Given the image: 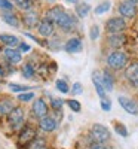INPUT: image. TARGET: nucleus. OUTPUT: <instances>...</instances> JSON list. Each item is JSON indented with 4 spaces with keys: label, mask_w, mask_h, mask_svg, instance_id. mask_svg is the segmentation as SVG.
Masks as SVG:
<instances>
[{
    "label": "nucleus",
    "mask_w": 138,
    "mask_h": 149,
    "mask_svg": "<svg viewBox=\"0 0 138 149\" xmlns=\"http://www.w3.org/2000/svg\"><path fill=\"white\" fill-rule=\"evenodd\" d=\"M71 93H73V94H76V95H77V94H82V93H83V86H82V84H80V82H76V84H74V85H73V88H71Z\"/></svg>",
    "instance_id": "obj_34"
},
{
    "label": "nucleus",
    "mask_w": 138,
    "mask_h": 149,
    "mask_svg": "<svg viewBox=\"0 0 138 149\" xmlns=\"http://www.w3.org/2000/svg\"><path fill=\"white\" fill-rule=\"evenodd\" d=\"M134 2H135V3H138V0H134Z\"/></svg>",
    "instance_id": "obj_40"
},
{
    "label": "nucleus",
    "mask_w": 138,
    "mask_h": 149,
    "mask_svg": "<svg viewBox=\"0 0 138 149\" xmlns=\"http://www.w3.org/2000/svg\"><path fill=\"white\" fill-rule=\"evenodd\" d=\"M34 136H36V131L33 128L27 127V128L22 130V133L19 136V142L21 143H28L30 140H34Z\"/></svg>",
    "instance_id": "obj_18"
},
{
    "label": "nucleus",
    "mask_w": 138,
    "mask_h": 149,
    "mask_svg": "<svg viewBox=\"0 0 138 149\" xmlns=\"http://www.w3.org/2000/svg\"><path fill=\"white\" fill-rule=\"evenodd\" d=\"M22 73H24V76L26 78H33V74H34V69L31 67V64H26L24 66V69H22Z\"/></svg>",
    "instance_id": "obj_27"
},
{
    "label": "nucleus",
    "mask_w": 138,
    "mask_h": 149,
    "mask_svg": "<svg viewBox=\"0 0 138 149\" xmlns=\"http://www.w3.org/2000/svg\"><path fill=\"white\" fill-rule=\"evenodd\" d=\"M115 130H116L117 134L122 136V137H126V136H128V130H126V127L122 125V124H115Z\"/></svg>",
    "instance_id": "obj_26"
},
{
    "label": "nucleus",
    "mask_w": 138,
    "mask_h": 149,
    "mask_svg": "<svg viewBox=\"0 0 138 149\" xmlns=\"http://www.w3.org/2000/svg\"><path fill=\"white\" fill-rule=\"evenodd\" d=\"M28 149H46V142L43 139H34L31 140Z\"/></svg>",
    "instance_id": "obj_24"
},
{
    "label": "nucleus",
    "mask_w": 138,
    "mask_h": 149,
    "mask_svg": "<svg viewBox=\"0 0 138 149\" xmlns=\"http://www.w3.org/2000/svg\"><path fill=\"white\" fill-rule=\"evenodd\" d=\"M125 76H126V79L132 85H138V63L137 64H131L126 69V72H125Z\"/></svg>",
    "instance_id": "obj_12"
},
{
    "label": "nucleus",
    "mask_w": 138,
    "mask_h": 149,
    "mask_svg": "<svg viewBox=\"0 0 138 149\" xmlns=\"http://www.w3.org/2000/svg\"><path fill=\"white\" fill-rule=\"evenodd\" d=\"M91 10V6L88 3H76V14L79 18H85Z\"/></svg>",
    "instance_id": "obj_21"
},
{
    "label": "nucleus",
    "mask_w": 138,
    "mask_h": 149,
    "mask_svg": "<svg viewBox=\"0 0 138 149\" xmlns=\"http://www.w3.org/2000/svg\"><path fill=\"white\" fill-rule=\"evenodd\" d=\"M22 121H24V112H22V109L14 107V110L9 113V122H10V125L17 127V125H19V124H22Z\"/></svg>",
    "instance_id": "obj_11"
},
{
    "label": "nucleus",
    "mask_w": 138,
    "mask_h": 149,
    "mask_svg": "<svg viewBox=\"0 0 138 149\" xmlns=\"http://www.w3.org/2000/svg\"><path fill=\"white\" fill-rule=\"evenodd\" d=\"M9 88H10L12 91H18V93H21V91H27V90H28V86H22V85H18V84H9Z\"/></svg>",
    "instance_id": "obj_32"
},
{
    "label": "nucleus",
    "mask_w": 138,
    "mask_h": 149,
    "mask_svg": "<svg viewBox=\"0 0 138 149\" xmlns=\"http://www.w3.org/2000/svg\"><path fill=\"white\" fill-rule=\"evenodd\" d=\"M62 104H64V102H62L61 98H52V100H51V106H52L54 110H61Z\"/></svg>",
    "instance_id": "obj_29"
},
{
    "label": "nucleus",
    "mask_w": 138,
    "mask_h": 149,
    "mask_svg": "<svg viewBox=\"0 0 138 149\" xmlns=\"http://www.w3.org/2000/svg\"><path fill=\"white\" fill-rule=\"evenodd\" d=\"M18 98H19V102H30L31 98H34V94L33 93H22L18 95Z\"/></svg>",
    "instance_id": "obj_31"
},
{
    "label": "nucleus",
    "mask_w": 138,
    "mask_h": 149,
    "mask_svg": "<svg viewBox=\"0 0 138 149\" xmlns=\"http://www.w3.org/2000/svg\"><path fill=\"white\" fill-rule=\"evenodd\" d=\"M68 106H70V109L74 110V112H80V109H82V104H80L77 100H74V98L68 100Z\"/></svg>",
    "instance_id": "obj_30"
},
{
    "label": "nucleus",
    "mask_w": 138,
    "mask_h": 149,
    "mask_svg": "<svg viewBox=\"0 0 138 149\" xmlns=\"http://www.w3.org/2000/svg\"><path fill=\"white\" fill-rule=\"evenodd\" d=\"M57 26H58L59 29H62L64 31H70L74 26H76V21H74V18H73L71 15H68L67 12H64V14H62V17L57 21Z\"/></svg>",
    "instance_id": "obj_6"
},
{
    "label": "nucleus",
    "mask_w": 138,
    "mask_h": 149,
    "mask_svg": "<svg viewBox=\"0 0 138 149\" xmlns=\"http://www.w3.org/2000/svg\"><path fill=\"white\" fill-rule=\"evenodd\" d=\"M3 54H5V58L9 61V63H12V64L21 63V52L18 51V49H14V48L8 46L3 51Z\"/></svg>",
    "instance_id": "obj_8"
},
{
    "label": "nucleus",
    "mask_w": 138,
    "mask_h": 149,
    "mask_svg": "<svg viewBox=\"0 0 138 149\" xmlns=\"http://www.w3.org/2000/svg\"><path fill=\"white\" fill-rule=\"evenodd\" d=\"M37 30H39L40 36H43V37L52 36V33H54V22L48 21V19H43V21L39 22V26H37Z\"/></svg>",
    "instance_id": "obj_10"
},
{
    "label": "nucleus",
    "mask_w": 138,
    "mask_h": 149,
    "mask_svg": "<svg viewBox=\"0 0 138 149\" xmlns=\"http://www.w3.org/2000/svg\"><path fill=\"white\" fill-rule=\"evenodd\" d=\"M2 19L8 24V26L14 27V29H19V19L17 18L15 14H12V12H3L2 14Z\"/></svg>",
    "instance_id": "obj_15"
},
{
    "label": "nucleus",
    "mask_w": 138,
    "mask_h": 149,
    "mask_svg": "<svg viewBox=\"0 0 138 149\" xmlns=\"http://www.w3.org/2000/svg\"><path fill=\"white\" fill-rule=\"evenodd\" d=\"M0 9L12 10V9H14V3H12V0H0Z\"/></svg>",
    "instance_id": "obj_28"
},
{
    "label": "nucleus",
    "mask_w": 138,
    "mask_h": 149,
    "mask_svg": "<svg viewBox=\"0 0 138 149\" xmlns=\"http://www.w3.org/2000/svg\"><path fill=\"white\" fill-rule=\"evenodd\" d=\"M126 63H128V57L122 51H115L107 57V66L113 70L123 69L125 66H126Z\"/></svg>",
    "instance_id": "obj_1"
},
{
    "label": "nucleus",
    "mask_w": 138,
    "mask_h": 149,
    "mask_svg": "<svg viewBox=\"0 0 138 149\" xmlns=\"http://www.w3.org/2000/svg\"><path fill=\"white\" fill-rule=\"evenodd\" d=\"M6 113V112H5V107H3V104L2 103H0V116H3Z\"/></svg>",
    "instance_id": "obj_37"
},
{
    "label": "nucleus",
    "mask_w": 138,
    "mask_h": 149,
    "mask_svg": "<svg viewBox=\"0 0 138 149\" xmlns=\"http://www.w3.org/2000/svg\"><path fill=\"white\" fill-rule=\"evenodd\" d=\"M98 36H99V29H98V26H92L91 27V31H89V37L92 40H95V39H98Z\"/></svg>",
    "instance_id": "obj_33"
},
{
    "label": "nucleus",
    "mask_w": 138,
    "mask_h": 149,
    "mask_svg": "<svg viewBox=\"0 0 138 149\" xmlns=\"http://www.w3.org/2000/svg\"><path fill=\"white\" fill-rule=\"evenodd\" d=\"M62 14H64V9H62L61 6H54V8H51V9L46 10V14H45L46 18H45V19L57 24V21L62 17Z\"/></svg>",
    "instance_id": "obj_9"
},
{
    "label": "nucleus",
    "mask_w": 138,
    "mask_h": 149,
    "mask_svg": "<svg viewBox=\"0 0 138 149\" xmlns=\"http://www.w3.org/2000/svg\"><path fill=\"white\" fill-rule=\"evenodd\" d=\"M106 29L108 33H122L125 29H126V22L122 17H115V18H110L106 22Z\"/></svg>",
    "instance_id": "obj_4"
},
{
    "label": "nucleus",
    "mask_w": 138,
    "mask_h": 149,
    "mask_svg": "<svg viewBox=\"0 0 138 149\" xmlns=\"http://www.w3.org/2000/svg\"><path fill=\"white\" fill-rule=\"evenodd\" d=\"M28 51H30V45H27V43L19 45V52H28Z\"/></svg>",
    "instance_id": "obj_36"
},
{
    "label": "nucleus",
    "mask_w": 138,
    "mask_h": 149,
    "mask_svg": "<svg viewBox=\"0 0 138 149\" xmlns=\"http://www.w3.org/2000/svg\"><path fill=\"white\" fill-rule=\"evenodd\" d=\"M0 42L5 43L6 46H10V48H14L15 45H18V37L14 36V34H6V33H2L0 34Z\"/></svg>",
    "instance_id": "obj_17"
},
{
    "label": "nucleus",
    "mask_w": 138,
    "mask_h": 149,
    "mask_svg": "<svg viewBox=\"0 0 138 149\" xmlns=\"http://www.w3.org/2000/svg\"><path fill=\"white\" fill-rule=\"evenodd\" d=\"M110 8H111V2H103V3H99L97 8H95V14L97 15H103V14H106V12H108L110 10Z\"/></svg>",
    "instance_id": "obj_22"
},
{
    "label": "nucleus",
    "mask_w": 138,
    "mask_h": 149,
    "mask_svg": "<svg viewBox=\"0 0 138 149\" xmlns=\"http://www.w3.org/2000/svg\"><path fill=\"white\" fill-rule=\"evenodd\" d=\"M39 22V18H37V14L36 12H28L24 15V24H27L28 27H36V24ZM39 26V24H37Z\"/></svg>",
    "instance_id": "obj_20"
},
{
    "label": "nucleus",
    "mask_w": 138,
    "mask_h": 149,
    "mask_svg": "<svg viewBox=\"0 0 138 149\" xmlns=\"http://www.w3.org/2000/svg\"><path fill=\"white\" fill-rule=\"evenodd\" d=\"M0 74H3V70H2V67H0Z\"/></svg>",
    "instance_id": "obj_39"
},
{
    "label": "nucleus",
    "mask_w": 138,
    "mask_h": 149,
    "mask_svg": "<svg viewBox=\"0 0 138 149\" xmlns=\"http://www.w3.org/2000/svg\"><path fill=\"white\" fill-rule=\"evenodd\" d=\"M57 88H58V91L64 93V94H67V93L70 91L67 82H66V81H62V79H58V81H57Z\"/></svg>",
    "instance_id": "obj_25"
},
{
    "label": "nucleus",
    "mask_w": 138,
    "mask_h": 149,
    "mask_svg": "<svg viewBox=\"0 0 138 149\" xmlns=\"http://www.w3.org/2000/svg\"><path fill=\"white\" fill-rule=\"evenodd\" d=\"M101 84H103V86L106 88V91H111L113 90L115 82H113V78L110 76L108 72H103L101 73Z\"/></svg>",
    "instance_id": "obj_19"
},
{
    "label": "nucleus",
    "mask_w": 138,
    "mask_h": 149,
    "mask_svg": "<svg viewBox=\"0 0 138 149\" xmlns=\"http://www.w3.org/2000/svg\"><path fill=\"white\" fill-rule=\"evenodd\" d=\"M64 49L67 52H79V51H82V40L79 37H71L64 45Z\"/></svg>",
    "instance_id": "obj_14"
},
{
    "label": "nucleus",
    "mask_w": 138,
    "mask_h": 149,
    "mask_svg": "<svg viewBox=\"0 0 138 149\" xmlns=\"http://www.w3.org/2000/svg\"><path fill=\"white\" fill-rule=\"evenodd\" d=\"M33 115L36 118H40V119L48 116V106L42 98H37V100L33 103Z\"/></svg>",
    "instance_id": "obj_7"
},
{
    "label": "nucleus",
    "mask_w": 138,
    "mask_h": 149,
    "mask_svg": "<svg viewBox=\"0 0 138 149\" xmlns=\"http://www.w3.org/2000/svg\"><path fill=\"white\" fill-rule=\"evenodd\" d=\"M125 42H126V36L122 33H113L108 36V43L113 48H120Z\"/></svg>",
    "instance_id": "obj_13"
},
{
    "label": "nucleus",
    "mask_w": 138,
    "mask_h": 149,
    "mask_svg": "<svg viewBox=\"0 0 138 149\" xmlns=\"http://www.w3.org/2000/svg\"><path fill=\"white\" fill-rule=\"evenodd\" d=\"M91 136L97 143H104L110 139V131L101 124H95L91 128Z\"/></svg>",
    "instance_id": "obj_2"
},
{
    "label": "nucleus",
    "mask_w": 138,
    "mask_h": 149,
    "mask_svg": "<svg viewBox=\"0 0 138 149\" xmlns=\"http://www.w3.org/2000/svg\"><path fill=\"white\" fill-rule=\"evenodd\" d=\"M119 104L123 107V110H126L128 113L131 115H138V103L135 100L129 97H125V95H120L119 97Z\"/></svg>",
    "instance_id": "obj_5"
},
{
    "label": "nucleus",
    "mask_w": 138,
    "mask_h": 149,
    "mask_svg": "<svg viewBox=\"0 0 138 149\" xmlns=\"http://www.w3.org/2000/svg\"><path fill=\"white\" fill-rule=\"evenodd\" d=\"M39 125H40V128H42L43 131L49 133V131H54V130H55L57 122H55V119H54V118H51V116H45V118H42V119H40Z\"/></svg>",
    "instance_id": "obj_16"
},
{
    "label": "nucleus",
    "mask_w": 138,
    "mask_h": 149,
    "mask_svg": "<svg viewBox=\"0 0 138 149\" xmlns=\"http://www.w3.org/2000/svg\"><path fill=\"white\" fill-rule=\"evenodd\" d=\"M14 2V5H17L19 9L22 10H30L31 6H33V2L31 0H12Z\"/></svg>",
    "instance_id": "obj_23"
},
{
    "label": "nucleus",
    "mask_w": 138,
    "mask_h": 149,
    "mask_svg": "<svg viewBox=\"0 0 138 149\" xmlns=\"http://www.w3.org/2000/svg\"><path fill=\"white\" fill-rule=\"evenodd\" d=\"M119 14L122 18H134L137 15V3L134 0H123L119 5Z\"/></svg>",
    "instance_id": "obj_3"
},
{
    "label": "nucleus",
    "mask_w": 138,
    "mask_h": 149,
    "mask_svg": "<svg viewBox=\"0 0 138 149\" xmlns=\"http://www.w3.org/2000/svg\"><path fill=\"white\" fill-rule=\"evenodd\" d=\"M67 2H70V3H77V0H67Z\"/></svg>",
    "instance_id": "obj_38"
},
{
    "label": "nucleus",
    "mask_w": 138,
    "mask_h": 149,
    "mask_svg": "<svg viewBox=\"0 0 138 149\" xmlns=\"http://www.w3.org/2000/svg\"><path fill=\"white\" fill-rule=\"evenodd\" d=\"M101 107H103V110H106V112H108V110L111 109V102L108 100L107 97H106V98H101Z\"/></svg>",
    "instance_id": "obj_35"
}]
</instances>
